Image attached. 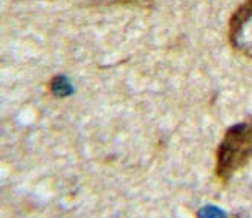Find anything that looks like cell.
<instances>
[{"label": "cell", "mask_w": 252, "mask_h": 218, "mask_svg": "<svg viewBox=\"0 0 252 218\" xmlns=\"http://www.w3.org/2000/svg\"><path fill=\"white\" fill-rule=\"evenodd\" d=\"M197 218H226V215L216 206H205L197 212Z\"/></svg>", "instance_id": "cell-4"}, {"label": "cell", "mask_w": 252, "mask_h": 218, "mask_svg": "<svg viewBox=\"0 0 252 218\" xmlns=\"http://www.w3.org/2000/svg\"><path fill=\"white\" fill-rule=\"evenodd\" d=\"M52 92L57 96H66L72 92V89H70V84L66 81V78H57L52 82Z\"/></svg>", "instance_id": "cell-3"}, {"label": "cell", "mask_w": 252, "mask_h": 218, "mask_svg": "<svg viewBox=\"0 0 252 218\" xmlns=\"http://www.w3.org/2000/svg\"><path fill=\"white\" fill-rule=\"evenodd\" d=\"M252 156V119L231 127L221 139L217 159L216 176L221 182H228L242 169Z\"/></svg>", "instance_id": "cell-1"}, {"label": "cell", "mask_w": 252, "mask_h": 218, "mask_svg": "<svg viewBox=\"0 0 252 218\" xmlns=\"http://www.w3.org/2000/svg\"><path fill=\"white\" fill-rule=\"evenodd\" d=\"M231 45L252 56V0H248L235 11L231 19Z\"/></svg>", "instance_id": "cell-2"}]
</instances>
